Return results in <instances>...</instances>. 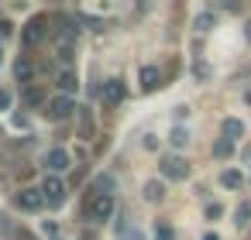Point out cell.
Here are the masks:
<instances>
[{
    "label": "cell",
    "mask_w": 251,
    "mask_h": 240,
    "mask_svg": "<svg viewBox=\"0 0 251 240\" xmlns=\"http://www.w3.org/2000/svg\"><path fill=\"white\" fill-rule=\"evenodd\" d=\"M83 216H86L90 223L110 219V216H114V196H93V192H86V199H83Z\"/></svg>",
    "instance_id": "obj_1"
},
{
    "label": "cell",
    "mask_w": 251,
    "mask_h": 240,
    "mask_svg": "<svg viewBox=\"0 0 251 240\" xmlns=\"http://www.w3.org/2000/svg\"><path fill=\"white\" fill-rule=\"evenodd\" d=\"M49 31H52V18H49V14H35V18L25 24V31H21V45H25V48H38Z\"/></svg>",
    "instance_id": "obj_2"
},
{
    "label": "cell",
    "mask_w": 251,
    "mask_h": 240,
    "mask_svg": "<svg viewBox=\"0 0 251 240\" xmlns=\"http://www.w3.org/2000/svg\"><path fill=\"white\" fill-rule=\"evenodd\" d=\"M42 196H45V202H49L52 209H59V206L66 202V185H62V178H59V175H45Z\"/></svg>",
    "instance_id": "obj_3"
},
{
    "label": "cell",
    "mask_w": 251,
    "mask_h": 240,
    "mask_svg": "<svg viewBox=\"0 0 251 240\" xmlns=\"http://www.w3.org/2000/svg\"><path fill=\"white\" fill-rule=\"evenodd\" d=\"M124 96H127L124 79H107V83L100 86V100H103V107H121Z\"/></svg>",
    "instance_id": "obj_4"
},
{
    "label": "cell",
    "mask_w": 251,
    "mask_h": 240,
    "mask_svg": "<svg viewBox=\"0 0 251 240\" xmlns=\"http://www.w3.org/2000/svg\"><path fill=\"white\" fill-rule=\"evenodd\" d=\"M45 113H49L52 120H66V117L79 113V107H76V100H73V96H55V100H49Z\"/></svg>",
    "instance_id": "obj_5"
},
{
    "label": "cell",
    "mask_w": 251,
    "mask_h": 240,
    "mask_svg": "<svg viewBox=\"0 0 251 240\" xmlns=\"http://www.w3.org/2000/svg\"><path fill=\"white\" fill-rule=\"evenodd\" d=\"M158 168H162V175L172 178V182H182V178L189 175V165H186L179 154H165V158L158 161Z\"/></svg>",
    "instance_id": "obj_6"
},
{
    "label": "cell",
    "mask_w": 251,
    "mask_h": 240,
    "mask_svg": "<svg viewBox=\"0 0 251 240\" xmlns=\"http://www.w3.org/2000/svg\"><path fill=\"white\" fill-rule=\"evenodd\" d=\"M18 206H21L25 213H35V209H42V206H45V196H42V189H21V192H18Z\"/></svg>",
    "instance_id": "obj_7"
},
{
    "label": "cell",
    "mask_w": 251,
    "mask_h": 240,
    "mask_svg": "<svg viewBox=\"0 0 251 240\" xmlns=\"http://www.w3.org/2000/svg\"><path fill=\"white\" fill-rule=\"evenodd\" d=\"M69 165H73V161H69V151H66V148H52V151L45 154V168H49L52 175H55V172H66Z\"/></svg>",
    "instance_id": "obj_8"
},
{
    "label": "cell",
    "mask_w": 251,
    "mask_h": 240,
    "mask_svg": "<svg viewBox=\"0 0 251 240\" xmlns=\"http://www.w3.org/2000/svg\"><path fill=\"white\" fill-rule=\"evenodd\" d=\"M55 86L62 89V96H73V93L79 89V76H76V69H62V72L55 76Z\"/></svg>",
    "instance_id": "obj_9"
},
{
    "label": "cell",
    "mask_w": 251,
    "mask_h": 240,
    "mask_svg": "<svg viewBox=\"0 0 251 240\" xmlns=\"http://www.w3.org/2000/svg\"><path fill=\"white\" fill-rule=\"evenodd\" d=\"M158 86H162V72H158V65H141V89L151 93V89H158Z\"/></svg>",
    "instance_id": "obj_10"
},
{
    "label": "cell",
    "mask_w": 251,
    "mask_h": 240,
    "mask_svg": "<svg viewBox=\"0 0 251 240\" xmlns=\"http://www.w3.org/2000/svg\"><path fill=\"white\" fill-rule=\"evenodd\" d=\"M14 76H18V83H31V79H35V65H31L28 55H21V59L14 62Z\"/></svg>",
    "instance_id": "obj_11"
},
{
    "label": "cell",
    "mask_w": 251,
    "mask_h": 240,
    "mask_svg": "<svg viewBox=\"0 0 251 240\" xmlns=\"http://www.w3.org/2000/svg\"><path fill=\"white\" fill-rule=\"evenodd\" d=\"M224 137H227V141H237V137H244V124H241L237 117H227V120H224Z\"/></svg>",
    "instance_id": "obj_12"
},
{
    "label": "cell",
    "mask_w": 251,
    "mask_h": 240,
    "mask_svg": "<svg viewBox=\"0 0 251 240\" xmlns=\"http://www.w3.org/2000/svg\"><path fill=\"white\" fill-rule=\"evenodd\" d=\"M220 185H224V189H241V185H244V175H241L237 168H227V172L220 175Z\"/></svg>",
    "instance_id": "obj_13"
},
{
    "label": "cell",
    "mask_w": 251,
    "mask_h": 240,
    "mask_svg": "<svg viewBox=\"0 0 251 240\" xmlns=\"http://www.w3.org/2000/svg\"><path fill=\"white\" fill-rule=\"evenodd\" d=\"M76 117H79V137H93V113L79 107V113H76Z\"/></svg>",
    "instance_id": "obj_14"
},
{
    "label": "cell",
    "mask_w": 251,
    "mask_h": 240,
    "mask_svg": "<svg viewBox=\"0 0 251 240\" xmlns=\"http://www.w3.org/2000/svg\"><path fill=\"white\" fill-rule=\"evenodd\" d=\"M162 196H165V185H162L158 178H151V182H145V199H148V202H158Z\"/></svg>",
    "instance_id": "obj_15"
},
{
    "label": "cell",
    "mask_w": 251,
    "mask_h": 240,
    "mask_svg": "<svg viewBox=\"0 0 251 240\" xmlns=\"http://www.w3.org/2000/svg\"><path fill=\"white\" fill-rule=\"evenodd\" d=\"M25 103H28V107H42V103H45V93H42L38 86H31V89H25ZM45 107H49V103H45Z\"/></svg>",
    "instance_id": "obj_16"
},
{
    "label": "cell",
    "mask_w": 251,
    "mask_h": 240,
    "mask_svg": "<svg viewBox=\"0 0 251 240\" xmlns=\"http://www.w3.org/2000/svg\"><path fill=\"white\" fill-rule=\"evenodd\" d=\"M169 141H172L176 148H186V144H189V131H186V127H172Z\"/></svg>",
    "instance_id": "obj_17"
},
{
    "label": "cell",
    "mask_w": 251,
    "mask_h": 240,
    "mask_svg": "<svg viewBox=\"0 0 251 240\" xmlns=\"http://www.w3.org/2000/svg\"><path fill=\"white\" fill-rule=\"evenodd\" d=\"M234 223H237V226H248V223H251V202H241V206H237Z\"/></svg>",
    "instance_id": "obj_18"
},
{
    "label": "cell",
    "mask_w": 251,
    "mask_h": 240,
    "mask_svg": "<svg viewBox=\"0 0 251 240\" xmlns=\"http://www.w3.org/2000/svg\"><path fill=\"white\" fill-rule=\"evenodd\" d=\"M230 151H234V141H227V137H220V141L213 144V154H217V158H227Z\"/></svg>",
    "instance_id": "obj_19"
},
{
    "label": "cell",
    "mask_w": 251,
    "mask_h": 240,
    "mask_svg": "<svg viewBox=\"0 0 251 240\" xmlns=\"http://www.w3.org/2000/svg\"><path fill=\"white\" fill-rule=\"evenodd\" d=\"M42 233H45L49 240H62V230H59L52 219H45V223H42Z\"/></svg>",
    "instance_id": "obj_20"
},
{
    "label": "cell",
    "mask_w": 251,
    "mask_h": 240,
    "mask_svg": "<svg viewBox=\"0 0 251 240\" xmlns=\"http://www.w3.org/2000/svg\"><path fill=\"white\" fill-rule=\"evenodd\" d=\"M117 237H121V240H145V233L134 230V226H131V230H127V226H117Z\"/></svg>",
    "instance_id": "obj_21"
},
{
    "label": "cell",
    "mask_w": 251,
    "mask_h": 240,
    "mask_svg": "<svg viewBox=\"0 0 251 240\" xmlns=\"http://www.w3.org/2000/svg\"><path fill=\"white\" fill-rule=\"evenodd\" d=\"M210 24H213V14H210V11H203V14L196 18V31H210Z\"/></svg>",
    "instance_id": "obj_22"
},
{
    "label": "cell",
    "mask_w": 251,
    "mask_h": 240,
    "mask_svg": "<svg viewBox=\"0 0 251 240\" xmlns=\"http://www.w3.org/2000/svg\"><path fill=\"white\" fill-rule=\"evenodd\" d=\"M73 55H76V45H59V62H73Z\"/></svg>",
    "instance_id": "obj_23"
},
{
    "label": "cell",
    "mask_w": 251,
    "mask_h": 240,
    "mask_svg": "<svg viewBox=\"0 0 251 240\" xmlns=\"http://www.w3.org/2000/svg\"><path fill=\"white\" fill-rule=\"evenodd\" d=\"M172 237H176V233H172L169 223H158V226H155V240H172Z\"/></svg>",
    "instance_id": "obj_24"
},
{
    "label": "cell",
    "mask_w": 251,
    "mask_h": 240,
    "mask_svg": "<svg viewBox=\"0 0 251 240\" xmlns=\"http://www.w3.org/2000/svg\"><path fill=\"white\" fill-rule=\"evenodd\" d=\"M0 110H11V93L0 86Z\"/></svg>",
    "instance_id": "obj_25"
},
{
    "label": "cell",
    "mask_w": 251,
    "mask_h": 240,
    "mask_svg": "<svg viewBox=\"0 0 251 240\" xmlns=\"http://www.w3.org/2000/svg\"><path fill=\"white\" fill-rule=\"evenodd\" d=\"M220 213H224V209H220V206H217V202H210V206H206V219H217V216H220Z\"/></svg>",
    "instance_id": "obj_26"
},
{
    "label": "cell",
    "mask_w": 251,
    "mask_h": 240,
    "mask_svg": "<svg viewBox=\"0 0 251 240\" xmlns=\"http://www.w3.org/2000/svg\"><path fill=\"white\" fill-rule=\"evenodd\" d=\"M196 76H200V79H206V76H210V69H206L203 62H196Z\"/></svg>",
    "instance_id": "obj_27"
},
{
    "label": "cell",
    "mask_w": 251,
    "mask_h": 240,
    "mask_svg": "<svg viewBox=\"0 0 251 240\" xmlns=\"http://www.w3.org/2000/svg\"><path fill=\"white\" fill-rule=\"evenodd\" d=\"M14 240H35V237H31V233H28V230H25V226H21V230H18V233H14Z\"/></svg>",
    "instance_id": "obj_28"
},
{
    "label": "cell",
    "mask_w": 251,
    "mask_h": 240,
    "mask_svg": "<svg viewBox=\"0 0 251 240\" xmlns=\"http://www.w3.org/2000/svg\"><path fill=\"white\" fill-rule=\"evenodd\" d=\"M7 35H11V24H7V21H0V38H7Z\"/></svg>",
    "instance_id": "obj_29"
},
{
    "label": "cell",
    "mask_w": 251,
    "mask_h": 240,
    "mask_svg": "<svg viewBox=\"0 0 251 240\" xmlns=\"http://www.w3.org/2000/svg\"><path fill=\"white\" fill-rule=\"evenodd\" d=\"M244 35H248V42H251V21H248V24H244Z\"/></svg>",
    "instance_id": "obj_30"
},
{
    "label": "cell",
    "mask_w": 251,
    "mask_h": 240,
    "mask_svg": "<svg viewBox=\"0 0 251 240\" xmlns=\"http://www.w3.org/2000/svg\"><path fill=\"white\" fill-rule=\"evenodd\" d=\"M203 240H217V233H206V237H203Z\"/></svg>",
    "instance_id": "obj_31"
},
{
    "label": "cell",
    "mask_w": 251,
    "mask_h": 240,
    "mask_svg": "<svg viewBox=\"0 0 251 240\" xmlns=\"http://www.w3.org/2000/svg\"><path fill=\"white\" fill-rule=\"evenodd\" d=\"M0 62H4V55H0Z\"/></svg>",
    "instance_id": "obj_32"
}]
</instances>
